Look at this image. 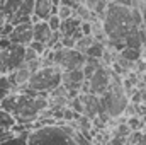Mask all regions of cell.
I'll return each instance as SVG.
<instances>
[{
	"label": "cell",
	"instance_id": "d4e9b609",
	"mask_svg": "<svg viewBox=\"0 0 146 145\" xmlns=\"http://www.w3.org/2000/svg\"><path fill=\"white\" fill-rule=\"evenodd\" d=\"M54 2V5H68V7H73V9H76L80 3H83V0H53Z\"/></svg>",
	"mask_w": 146,
	"mask_h": 145
},
{
	"label": "cell",
	"instance_id": "44dd1931",
	"mask_svg": "<svg viewBox=\"0 0 146 145\" xmlns=\"http://www.w3.org/2000/svg\"><path fill=\"white\" fill-rule=\"evenodd\" d=\"M58 15H60V19H61V21L70 19V17H73V15H75V9L61 3V5H58Z\"/></svg>",
	"mask_w": 146,
	"mask_h": 145
},
{
	"label": "cell",
	"instance_id": "603a6c76",
	"mask_svg": "<svg viewBox=\"0 0 146 145\" xmlns=\"http://www.w3.org/2000/svg\"><path fill=\"white\" fill-rule=\"evenodd\" d=\"M48 24H49V28H51L53 31H60V28H61V19H60V15H58V14H53V15L48 19Z\"/></svg>",
	"mask_w": 146,
	"mask_h": 145
},
{
	"label": "cell",
	"instance_id": "cb8c5ba5",
	"mask_svg": "<svg viewBox=\"0 0 146 145\" xmlns=\"http://www.w3.org/2000/svg\"><path fill=\"white\" fill-rule=\"evenodd\" d=\"M133 72H134V73H138L139 77H141V75H143V73L146 72V60H145V58H139L138 62H134Z\"/></svg>",
	"mask_w": 146,
	"mask_h": 145
},
{
	"label": "cell",
	"instance_id": "484cf974",
	"mask_svg": "<svg viewBox=\"0 0 146 145\" xmlns=\"http://www.w3.org/2000/svg\"><path fill=\"white\" fill-rule=\"evenodd\" d=\"M141 133L143 132H131V135L127 137V145H139Z\"/></svg>",
	"mask_w": 146,
	"mask_h": 145
},
{
	"label": "cell",
	"instance_id": "7a4b0ae2",
	"mask_svg": "<svg viewBox=\"0 0 146 145\" xmlns=\"http://www.w3.org/2000/svg\"><path fill=\"white\" fill-rule=\"evenodd\" d=\"M48 94L36 92L29 87H21L10 92L0 103V108L10 113L15 118L17 125L27 126L41 119V116L48 109Z\"/></svg>",
	"mask_w": 146,
	"mask_h": 145
},
{
	"label": "cell",
	"instance_id": "6da1fadb",
	"mask_svg": "<svg viewBox=\"0 0 146 145\" xmlns=\"http://www.w3.org/2000/svg\"><path fill=\"white\" fill-rule=\"evenodd\" d=\"M145 17L138 9H133L129 5L109 2L107 10L102 17L104 31L107 34V46L114 48L115 51H121L126 48L124 39L133 31L139 29Z\"/></svg>",
	"mask_w": 146,
	"mask_h": 145
},
{
	"label": "cell",
	"instance_id": "836d02e7",
	"mask_svg": "<svg viewBox=\"0 0 146 145\" xmlns=\"http://www.w3.org/2000/svg\"><path fill=\"white\" fill-rule=\"evenodd\" d=\"M141 80H143V84H145V85H146V72L143 73V75H141Z\"/></svg>",
	"mask_w": 146,
	"mask_h": 145
},
{
	"label": "cell",
	"instance_id": "2e32d148",
	"mask_svg": "<svg viewBox=\"0 0 146 145\" xmlns=\"http://www.w3.org/2000/svg\"><path fill=\"white\" fill-rule=\"evenodd\" d=\"M104 63H102V60H99V58H90V56H87V62H85V65H83V75H85V79L88 80L94 73H95V70L99 68V67H102Z\"/></svg>",
	"mask_w": 146,
	"mask_h": 145
},
{
	"label": "cell",
	"instance_id": "7402d4cb",
	"mask_svg": "<svg viewBox=\"0 0 146 145\" xmlns=\"http://www.w3.org/2000/svg\"><path fill=\"white\" fill-rule=\"evenodd\" d=\"M29 46H31V48H33V50L36 51L39 56H44V53L48 51V46H46L44 43H41V41H34V39H33Z\"/></svg>",
	"mask_w": 146,
	"mask_h": 145
},
{
	"label": "cell",
	"instance_id": "5b68a950",
	"mask_svg": "<svg viewBox=\"0 0 146 145\" xmlns=\"http://www.w3.org/2000/svg\"><path fill=\"white\" fill-rule=\"evenodd\" d=\"M61 82H63V70L56 65H49V67H41L37 72L33 73L26 87L41 94H49L51 91L58 89Z\"/></svg>",
	"mask_w": 146,
	"mask_h": 145
},
{
	"label": "cell",
	"instance_id": "83f0119b",
	"mask_svg": "<svg viewBox=\"0 0 146 145\" xmlns=\"http://www.w3.org/2000/svg\"><path fill=\"white\" fill-rule=\"evenodd\" d=\"M7 72V63H5V58H3V51L0 50V75H5Z\"/></svg>",
	"mask_w": 146,
	"mask_h": 145
},
{
	"label": "cell",
	"instance_id": "52a82bcc",
	"mask_svg": "<svg viewBox=\"0 0 146 145\" xmlns=\"http://www.w3.org/2000/svg\"><path fill=\"white\" fill-rule=\"evenodd\" d=\"M26 48L27 46H22V44H15V43H10L7 48H3V58H5V63H7V72H14L17 70L24 60H26Z\"/></svg>",
	"mask_w": 146,
	"mask_h": 145
},
{
	"label": "cell",
	"instance_id": "9a60e30c",
	"mask_svg": "<svg viewBox=\"0 0 146 145\" xmlns=\"http://www.w3.org/2000/svg\"><path fill=\"white\" fill-rule=\"evenodd\" d=\"M106 48H107V44H106V43H102V41H97V39H95V41L92 43V46L85 51V55H87V56H90V58H99V60H102Z\"/></svg>",
	"mask_w": 146,
	"mask_h": 145
},
{
	"label": "cell",
	"instance_id": "ac0fdd59",
	"mask_svg": "<svg viewBox=\"0 0 146 145\" xmlns=\"http://www.w3.org/2000/svg\"><path fill=\"white\" fill-rule=\"evenodd\" d=\"M119 56H122L124 60L134 63V62H138L139 58H143V51H141L139 48H129V46H126L124 50L119 51Z\"/></svg>",
	"mask_w": 146,
	"mask_h": 145
},
{
	"label": "cell",
	"instance_id": "5bb4252c",
	"mask_svg": "<svg viewBox=\"0 0 146 145\" xmlns=\"http://www.w3.org/2000/svg\"><path fill=\"white\" fill-rule=\"evenodd\" d=\"M27 138H29V130L27 132H19V133L14 132V135H10L9 138L2 140L0 145H29Z\"/></svg>",
	"mask_w": 146,
	"mask_h": 145
},
{
	"label": "cell",
	"instance_id": "4316f807",
	"mask_svg": "<svg viewBox=\"0 0 146 145\" xmlns=\"http://www.w3.org/2000/svg\"><path fill=\"white\" fill-rule=\"evenodd\" d=\"M36 58H42V56H39L31 46H27V48H26V60H24V62H33V60H36Z\"/></svg>",
	"mask_w": 146,
	"mask_h": 145
},
{
	"label": "cell",
	"instance_id": "277c9868",
	"mask_svg": "<svg viewBox=\"0 0 146 145\" xmlns=\"http://www.w3.org/2000/svg\"><path fill=\"white\" fill-rule=\"evenodd\" d=\"M100 104H102V111L110 119L124 116V109L129 104V97L122 87V77L121 75L114 73L110 87L100 96Z\"/></svg>",
	"mask_w": 146,
	"mask_h": 145
},
{
	"label": "cell",
	"instance_id": "f1b7e54d",
	"mask_svg": "<svg viewBox=\"0 0 146 145\" xmlns=\"http://www.w3.org/2000/svg\"><path fill=\"white\" fill-rule=\"evenodd\" d=\"M10 135H14V130H0V142L9 138Z\"/></svg>",
	"mask_w": 146,
	"mask_h": 145
},
{
	"label": "cell",
	"instance_id": "9c48e42d",
	"mask_svg": "<svg viewBox=\"0 0 146 145\" xmlns=\"http://www.w3.org/2000/svg\"><path fill=\"white\" fill-rule=\"evenodd\" d=\"M9 39H10V43L22 44V46H29L31 41L34 39L33 38V22H21V24L14 26V29H12Z\"/></svg>",
	"mask_w": 146,
	"mask_h": 145
},
{
	"label": "cell",
	"instance_id": "4dcf8cb0",
	"mask_svg": "<svg viewBox=\"0 0 146 145\" xmlns=\"http://www.w3.org/2000/svg\"><path fill=\"white\" fill-rule=\"evenodd\" d=\"M110 2H115V3H122V5H129L131 7V2L133 0H110Z\"/></svg>",
	"mask_w": 146,
	"mask_h": 145
},
{
	"label": "cell",
	"instance_id": "d6986e66",
	"mask_svg": "<svg viewBox=\"0 0 146 145\" xmlns=\"http://www.w3.org/2000/svg\"><path fill=\"white\" fill-rule=\"evenodd\" d=\"M126 123L127 126L133 130V132H143L146 128V125L143 123L141 116H131V118H126Z\"/></svg>",
	"mask_w": 146,
	"mask_h": 145
},
{
	"label": "cell",
	"instance_id": "ffe728a7",
	"mask_svg": "<svg viewBox=\"0 0 146 145\" xmlns=\"http://www.w3.org/2000/svg\"><path fill=\"white\" fill-rule=\"evenodd\" d=\"M95 41V38L94 36H82L76 43H75V50H78V51H82V53H85L90 46H92V43Z\"/></svg>",
	"mask_w": 146,
	"mask_h": 145
},
{
	"label": "cell",
	"instance_id": "30bf717a",
	"mask_svg": "<svg viewBox=\"0 0 146 145\" xmlns=\"http://www.w3.org/2000/svg\"><path fill=\"white\" fill-rule=\"evenodd\" d=\"M82 96V103H83V114L87 118H90L92 121H95L104 111L100 104V97L94 96V94H80Z\"/></svg>",
	"mask_w": 146,
	"mask_h": 145
},
{
	"label": "cell",
	"instance_id": "d6a6232c",
	"mask_svg": "<svg viewBox=\"0 0 146 145\" xmlns=\"http://www.w3.org/2000/svg\"><path fill=\"white\" fill-rule=\"evenodd\" d=\"M139 145H146V128L143 130V133H141V140H139Z\"/></svg>",
	"mask_w": 146,
	"mask_h": 145
},
{
	"label": "cell",
	"instance_id": "8fae6325",
	"mask_svg": "<svg viewBox=\"0 0 146 145\" xmlns=\"http://www.w3.org/2000/svg\"><path fill=\"white\" fill-rule=\"evenodd\" d=\"M53 14H58V5H54L53 0H34L33 22H36V21H48Z\"/></svg>",
	"mask_w": 146,
	"mask_h": 145
},
{
	"label": "cell",
	"instance_id": "4fadbf2b",
	"mask_svg": "<svg viewBox=\"0 0 146 145\" xmlns=\"http://www.w3.org/2000/svg\"><path fill=\"white\" fill-rule=\"evenodd\" d=\"M31 75H33V72L29 70V67H27L26 63H22L17 70H14V72L9 73V79H10L14 89H21V87H26V85H27Z\"/></svg>",
	"mask_w": 146,
	"mask_h": 145
},
{
	"label": "cell",
	"instance_id": "3957f363",
	"mask_svg": "<svg viewBox=\"0 0 146 145\" xmlns=\"http://www.w3.org/2000/svg\"><path fill=\"white\" fill-rule=\"evenodd\" d=\"M29 145H78L66 125H42L29 130Z\"/></svg>",
	"mask_w": 146,
	"mask_h": 145
},
{
	"label": "cell",
	"instance_id": "8992f818",
	"mask_svg": "<svg viewBox=\"0 0 146 145\" xmlns=\"http://www.w3.org/2000/svg\"><path fill=\"white\" fill-rule=\"evenodd\" d=\"M112 79H114V72L112 68L107 65H102L99 67L95 73L88 79V94H94V96H102L112 84Z\"/></svg>",
	"mask_w": 146,
	"mask_h": 145
},
{
	"label": "cell",
	"instance_id": "1f68e13d",
	"mask_svg": "<svg viewBox=\"0 0 146 145\" xmlns=\"http://www.w3.org/2000/svg\"><path fill=\"white\" fill-rule=\"evenodd\" d=\"M141 103L146 106V87H143V89H141Z\"/></svg>",
	"mask_w": 146,
	"mask_h": 145
},
{
	"label": "cell",
	"instance_id": "f546056e",
	"mask_svg": "<svg viewBox=\"0 0 146 145\" xmlns=\"http://www.w3.org/2000/svg\"><path fill=\"white\" fill-rule=\"evenodd\" d=\"M10 92H12V91H9V89H3V87H0V103H2V101H3V99H5V97L9 96V94H10Z\"/></svg>",
	"mask_w": 146,
	"mask_h": 145
},
{
	"label": "cell",
	"instance_id": "e0dca14e",
	"mask_svg": "<svg viewBox=\"0 0 146 145\" xmlns=\"http://www.w3.org/2000/svg\"><path fill=\"white\" fill-rule=\"evenodd\" d=\"M15 126H17L15 118L10 113H7L5 109L0 108V130H14Z\"/></svg>",
	"mask_w": 146,
	"mask_h": 145
},
{
	"label": "cell",
	"instance_id": "7c38bea8",
	"mask_svg": "<svg viewBox=\"0 0 146 145\" xmlns=\"http://www.w3.org/2000/svg\"><path fill=\"white\" fill-rule=\"evenodd\" d=\"M53 33L54 31L49 28L48 21H36V22H33V38H34V41H41V43H44L48 46V43L53 38Z\"/></svg>",
	"mask_w": 146,
	"mask_h": 145
},
{
	"label": "cell",
	"instance_id": "ba28073f",
	"mask_svg": "<svg viewBox=\"0 0 146 145\" xmlns=\"http://www.w3.org/2000/svg\"><path fill=\"white\" fill-rule=\"evenodd\" d=\"M85 75L82 68H76V70H65L63 72V85L66 87V91L70 92V97H76L78 94H82V87L85 84Z\"/></svg>",
	"mask_w": 146,
	"mask_h": 145
},
{
	"label": "cell",
	"instance_id": "e575fe53",
	"mask_svg": "<svg viewBox=\"0 0 146 145\" xmlns=\"http://www.w3.org/2000/svg\"><path fill=\"white\" fill-rule=\"evenodd\" d=\"M145 2H146V0H145Z\"/></svg>",
	"mask_w": 146,
	"mask_h": 145
}]
</instances>
